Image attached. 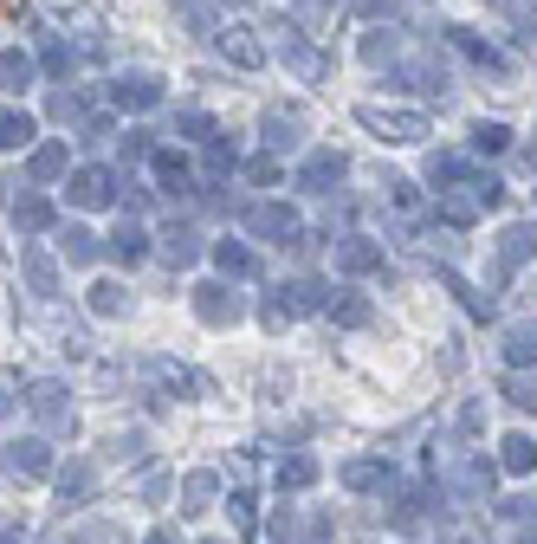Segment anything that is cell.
Instances as JSON below:
<instances>
[{
    "mask_svg": "<svg viewBox=\"0 0 537 544\" xmlns=\"http://www.w3.org/2000/svg\"><path fill=\"white\" fill-rule=\"evenodd\" d=\"M26 402H33V415L46 421L52 434H72V396H65L59 383H39V389H33V396H26Z\"/></svg>",
    "mask_w": 537,
    "mask_h": 544,
    "instance_id": "1",
    "label": "cell"
},
{
    "mask_svg": "<svg viewBox=\"0 0 537 544\" xmlns=\"http://www.w3.org/2000/svg\"><path fill=\"white\" fill-rule=\"evenodd\" d=\"M195 311H201L208 324H233V318L246 311V298L233 292V285H201V292H195Z\"/></svg>",
    "mask_w": 537,
    "mask_h": 544,
    "instance_id": "2",
    "label": "cell"
},
{
    "mask_svg": "<svg viewBox=\"0 0 537 544\" xmlns=\"http://www.w3.org/2000/svg\"><path fill=\"white\" fill-rule=\"evenodd\" d=\"M7 467H13V473H26V480L52 473V454H46V441H13V447H7Z\"/></svg>",
    "mask_w": 537,
    "mask_h": 544,
    "instance_id": "3",
    "label": "cell"
},
{
    "mask_svg": "<svg viewBox=\"0 0 537 544\" xmlns=\"http://www.w3.org/2000/svg\"><path fill=\"white\" fill-rule=\"evenodd\" d=\"M72 201H78V208H104V201H110V175L104 169L72 175Z\"/></svg>",
    "mask_w": 537,
    "mask_h": 544,
    "instance_id": "4",
    "label": "cell"
},
{
    "mask_svg": "<svg viewBox=\"0 0 537 544\" xmlns=\"http://www.w3.org/2000/svg\"><path fill=\"white\" fill-rule=\"evenodd\" d=\"M253 234L285 240V234H298V214L292 208H253Z\"/></svg>",
    "mask_w": 537,
    "mask_h": 544,
    "instance_id": "5",
    "label": "cell"
},
{
    "mask_svg": "<svg viewBox=\"0 0 537 544\" xmlns=\"http://www.w3.org/2000/svg\"><path fill=\"white\" fill-rule=\"evenodd\" d=\"M311 480H318V460H311V454H292L279 467V486H285V493H298V486H311Z\"/></svg>",
    "mask_w": 537,
    "mask_h": 544,
    "instance_id": "6",
    "label": "cell"
},
{
    "mask_svg": "<svg viewBox=\"0 0 537 544\" xmlns=\"http://www.w3.org/2000/svg\"><path fill=\"white\" fill-rule=\"evenodd\" d=\"M214 473H188V480H182V506L188 512H201V506H214Z\"/></svg>",
    "mask_w": 537,
    "mask_h": 544,
    "instance_id": "7",
    "label": "cell"
},
{
    "mask_svg": "<svg viewBox=\"0 0 537 544\" xmlns=\"http://www.w3.org/2000/svg\"><path fill=\"white\" fill-rule=\"evenodd\" d=\"M505 357H512V363L537 357V324H512V331H505Z\"/></svg>",
    "mask_w": 537,
    "mask_h": 544,
    "instance_id": "8",
    "label": "cell"
},
{
    "mask_svg": "<svg viewBox=\"0 0 537 544\" xmlns=\"http://www.w3.org/2000/svg\"><path fill=\"white\" fill-rule=\"evenodd\" d=\"M149 376H156V383H162V389H182V396H195V389H201V383H195V376H188V370H182V363H162V357H156V363H149Z\"/></svg>",
    "mask_w": 537,
    "mask_h": 544,
    "instance_id": "9",
    "label": "cell"
},
{
    "mask_svg": "<svg viewBox=\"0 0 537 544\" xmlns=\"http://www.w3.org/2000/svg\"><path fill=\"white\" fill-rule=\"evenodd\" d=\"M13 221H20L26 234H39V227L52 221V208H46V201H39V195H26V201H13Z\"/></svg>",
    "mask_w": 537,
    "mask_h": 544,
    "instance_id": "10",
    "label": "cell"
},
{
    "mask_svg": "<svg viewBox=\"0 0 537 544\" xmlns=\"http://www.w3.org/2000/svg\"><path fill=\"white\" fill-rule=\"evenodd\" d=\"M33 85V65L20 59V52H7V59H0V91H26Z\"/></svg>",
    "mask_w": 537,
    "mask_h": 544,
    "instance_id": "11",
    "label": "cell"
},
{
    "mask_svg": "<svg viewBox=\"0 0 537 544\" xmlns=\"http://www.w3.org/2000/svg\"><path fill=\"white\" fill-rule=\"evenodd\" d=\"M123 305H130V292H123V285H91V311H98V318H117Z\"/></svg>",
    "mask_w": 537,
    "mask_h": 544,
    "instance_id": "12",
    "label": "cell"
},
{
    "mask_svg": "<svg viewBox=\"0 0 537 544\" xmlns=\"http://www.w3.org/2000/svg\"><path fill=\"white\" fill-rule=\"evenodd\" d=\"M26 279H33V292H59V272L46 253H26Z\"/></svg>",
    "mask_w": 537,
    "mask_h": 544,
    "instance_id": "13",
    "label": "cell"
},
{
    "mask_svg": "<svg viewBox=\"0 0 537 544\" xmlns=\"http://www.w3.org/2000/svg\"><path fill=\"white\" fill-rule=\"evenodd\" d=\"M26 136H33V124H26L20 111H0V149H20Z\"/></svg>",
    "mask_w": 537,
    "mask_h": 544,
    "instance_id": "14",
    "label": "cell"
},
{
    "mask_svg": "<svg viewBox=\"0 0 537 544\" xmlns=\"http://www.w3.org/2000/svg\"><path fill=\"white\" fill-rule=\"evenodd\" d=\"M214 266H220V272H253V253L233 247V240H220V247H214Z\"/></svg>",
    "mask_w": 537,
    "mask_h": 544,
    "instance_id": "15",
    "label": "cell"
},
{
    "mask_svg": "<svg viewBox=\"0 0 537 544\" xmlns=\"http://www.w3.org/2000/svg\"><path fill=\"white\" fill-rule=\"evenodd\" d=\"M65 260L72 266H85V260H98V240L85 234V227H72V234H65Z\"/></svg>",
    "mask_w": 537,
    "mask_h": 544,
    "instance_id": "16",
    "label": "cell"
},
{
    "mask_svg": "<svg viewBox=\"0 0 537 544\" xmlns=\"http://www.w3.org/2000/svg\"><path fill=\"white\" fill-rule=\"evenodd\" d=\"M117 104H156V78H123Z\"/></svg>",
    "mask_w": 537,
    "mask_h": 544,
    "instance_id": "17",
    "label": "cell"
},
{
    "mask_svg": "<svg viewBox=\"0 0 537 544\" xmlns=\"http://www.w3.org/2000/svg\"><path fill=\"white\" fill-rule=\"evenodd\" d=\"M531 460H537V447L525 441V434H512V441H505V467H512V473H525Z\"/></svg>",
    "mask_w": 537,
    "mask_h": 544,
    "instance_id": "18",
    "label": "cell"
},
{
    "mask_svg": "<svg viewBox=\"0 0 537 544\" xmlns=\"http://www.w3.org/2000/svg\"><path fill=\"white\" fill-rule=\"evenodd\" d=\"M110 247H117V260H143V227H117Z\"/></svg>",
    "mask_w": 537,
    "mask_h": 544,
    "instance_id": "19",
    "label": "cell"
},
{
    "mask_svg": "<svg viewBox=\"0 0 537 544\" xmlns=\"http://www.w3.org/2000/svg\"><path fill=\"white\" fill-rule=\"evenodd\" d=\"M376 260H382V253H376V247H363V240H350V247H343V266H350V272H369Z\"/></svg>",
    "mask_w": 537,
    "mask_h": 544,
    "instance_id": "20",
    "label": "cell"
},
{
    "mask_svg": "<svg viewBox=\"0 0 537 544\" xmlns=\"http://www.w3.org/2000/svg\"><path fill=\"white\" fill-rule=\"evenodd\" d=\"M337 175H343V162H337V156H318V162L305 169V182H311V188H324V182H337Z\"/></svg>",
    "mask_w": 537,
    "mask_h": 544,
    "instance_id": "21",
    "label": "cell"
},
{
    "mask_svg": "<svg viewBox=\"0 0 537 544\" xmlns=\"http://www.w3.org/2000/svg\"><path fill=\"white\" fill-rule=\"evenodd\" d=\"M162 253H169L175 266H188V260H195V234H169V240H162Z\"/></svg>",
    "mask_w": 537,
    "mask_h": 544,
    "instance_id": "22",
    "label": "cell"
},
{
    "mask_svg": "<svg viewBox=\"0 0 537 544\" xmlns=\"http://www.w3.org/2000/svg\"><path fill=\"white\" fill-rule=\"evenodd\" d=\"M363 124H376V130H389V136H415V124H408V117H382V111H363Z\"/></svg>",
    "mask_w": 537,
    "mask_h": 544,
    "instance_id": "23",
    "label": "cell"
},
{
    "mask_svg": "<svg viewBox=\"0 0 537 544\" xmlns=\"http://www.w3.org/2000/svg\"><path fill=\"white\" fill-rule=\"evenodd\" d=\"M330 311H337L343 324H363V318H369V305H363V298H337V305H330Z\"/></svg>",
    "mask_w": 537,
    "mask_h": 544,
    "instance_id": "24",
    "label": "cell"
},
{
    "mask_svg": "<svg viewBox=\"0 0 537 544\" xmlns=\"http://www.w3.org/2000/svg\"><path fill=\"white\" fill-rule=\"evenodd\" d=\"M65 169V149H39L33 156V175H59Z\"/></svg>",
    "mask_w": 537,
    "mask_h": 544,
    "instance_id": "25",
    "label": "cell"
},
{
    "mask_svg": "<svg viewBox=\"0 0 537 544\" xmlns=\"http://www.w3.org/2000/svg\"><path fill=\"white\" fill-rule=\"evenodd\" d=\"M59 486H65V499L85 493V486H91V467H65V473H59Z\"/></svg>",
    "mask_w": 537,
    "mask_h": 544,
    "instance_id": "26",
    "label": "cell"
},
{
    "mask_svg": "<svg viewBox=\"0 0 537 544\" xmlns=\"http://www.w3.org/2000/svg\"><path fill=\"white\" fill-rule=\"evenodd\" d=\"M512 402L518 408H537V383H531V376H512Z\"/></svg>",
    "mask_w": 537,
    "mask_h": 544,
    "instance_id": "27",
    "label": "cell"
},
{
    "mask_svg": "<svg viewBox=\"0 0 537 544\" xmlns=\"http://www.w3.org/2000/svg\"><path fill=\"white\" fill-rule=\"evenodd\" d=\"M343 480H350V486H376V480H382V467H369V460H356V467L343 473Z\"/></svg>",
    "mask_w": 537,
    "mask_h": 544,
    "instance_id": "28",
    "label": "cell"
},
{
    "mask_svg": "<svg viewBox=\"0 0 537 544\" xmlns=\"http://www.w3.org/2000/svg\"><path fill=\"white\" fill-rule=\"evenodd\" d=\"M149 544H175V538H169V532H156V538H149Z\"/></svg>",
    "mask_w": 537,
    "mask_h": 544,
    "instance_id": "29",
    "label": "cell"
}]
</instances>
